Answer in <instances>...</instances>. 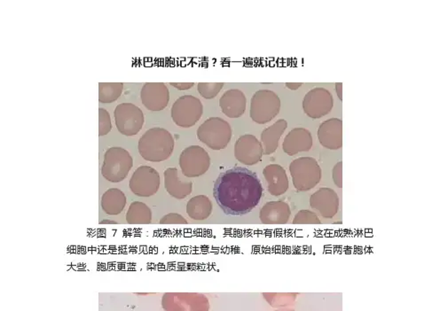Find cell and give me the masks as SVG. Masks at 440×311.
Instances as JSON below:
<instances>
[{"instance_id":"cell-8","label":"cell","mask_w":440,"mask_h":311,"mask_svg":"<svg viewBox=\"0 0 440 311\" xmlns=\"http://www.w3.org/2000/svg\"><path fill=\"white\" fill-rule=\"evenodd\" d=\"M210 166V157L205 148L191 146L182 151L180 167L186 178H198L205 175Z\"/></svg>"},{"instance_id":"cell-34","label":"cell","mask_w":440,"mask_h":311,"mask_svg":"<svg viewBox=\"0 0 440 311\" xmlns=\"http://www.w3.org/2000/svg\"><path fill=\"white\" fill-rule=\"evenodd\" d=\"M117 224V222L111 221V220H103L101 222V224Z\"/></svg>"},{"instance_id":"cell-9","label":"cell","mask_w":440,"mask_h":311,"mask_svg":"<svg viewBox=\"0 0 440 311\" xmlns=\"http://www.w3.org/2000/svg\"><path fill=\"white\" fill-rule=\"evenodd\" d=\"M114 120L118 131L131 137L141 130L144 124V114L134 104L122 103L114 109Z\"/></svg>"},{"instance_id":"cell-25","label":"cell","mask_w":440,"mask_h":311,"mask_svg":"<svg viewBox=\"0 0 440 311\" xmlns=\"http://www.w3.org/2000/svg\"><path fill=\"white\" fill-rule=\"evenodd\" d=\"M124 84L100 83L99 101L102 103H112L117 101L123 92Z\"/></svg>"},{"instance_id":"cell-12","label":"cell","mask_w":440,"mask_h":311,"mask_svg":"<svg viewBox=\"0 0 440 311\" xmlns=\"http://www.w3.org/2000/svg\"><path fill=\"white\" fill-rule=\"evenodd\" d=\"M262 144L255 136L245 134L237 139L235 146V158L245 165L252 166L262 160Z\"/></svg>"},{"instance_id":"cell-16","label":"cell","mask_w":440,"mask_h":311,"mask_svg":"<svg viewBox=\"0 0 440 311\" xmlns=\"http://www.w3.org/2000/svg\"><path fill=\"white\" fill-rule=\"evenodd\" d=\"M312 134L304 128L293 129L286 136L282 149L289 156H295L300 152H308L313 146Z\"/></svg>"},{"instance_id":"cell-29","label":"cell","mask_w":440,"mask_h":311,"mask_svg":"<svg viewBox=\"0 0 440 311\" xmlns=\"http://www.w3.org/2000/svg\"><path fill=\"white\" fill-rule=\"evenodd\" d=\"M112 129L109 113L104 109H99V136H105Z\"/></svg>"},{"instance_id":"cell-32","label":"cell","mask_w":440,"mask_h":311,"mask_svg":"<svg viewBox=\"0 0 440 311\" xmlns=\"http://www.w3.org/2000/svg\"><path fill=\"white\" fill-rule=\"evenodd\" d=\"M171 84L173 85V87H176L178 90L181 91L188 90V89L192 88L195 85L194 83H171Z\"/></svg>"},{"instance_id":"cell-1","label":"cell","mask_w":440,"mask_h":311,"mask_svg":"<svg viewBox=\"0 0 440 311\" xmlns=\"http://www.w3.org/2000/svg\"><path fill=\"white\" fill-rule=\"evenodd\" d=\"M213 195L225 214L242 217L259 205L264 189L257 173L247 168L234 167L218 177Z\"/></svg>"},{"instance_id":"cell-2","label":"cell","mask_w":440,"mask_h":311,"mask_svg":"<svg viewBox=\"0 0 440 311\" xmlns=\"http://www.w3.org/2000/svg\"><path fill=\"white\" fill-rule=\"evenodd\" d=\"M174 144L171 132L163 128H153L139 138V153L148 162L161 163L173 155Z\"/></svg>"},{"instance_id":"cell-27","label":"cell","mask_w":440,"mask_h":311,"mask_svg":"<svg viewBox=\"0 0 440 311\" xmlns=\"http://www.w3.org/2000/svg\"><path fill=\"white\" fill-rule=\"evenodd\" d=\"M223 87V83H199L198 85L199 94L207 99L215 98Z\"/></svg>"},{"instance_id":"cell-23","label":"cell","mask_w":440,"mask_h":311,"mask_svg":"<svg viewBox=\"0 0 440 311\" xmlns=\"http://www.w3.org/2000/svg\"><path fill=\"white\" fill-rule=\"evenodd\" d=\"M213 202L208 196L198 195L189 200L187 214L193 220H206L213 213Z\"/></svg>"},{"instance_id":"cell-6","label":"cell","mask_w":440,"mask_h":311,"mask_svg":"<svg viewBox=\"0 0 440 311\" xmlns=\"http://www.w3.org/2000/svg\"><path fill=\"white\" fill-rule=\"evenodd\" d=\"M280 109L281 99L275 92L260 90L252 96L250 117L257 124H267L278 116Z\"/></svg>"},{"instance_id":"cell-15","label":"cell","mask_w":440,"mask_h":311,"mask_svg":"<svg viewBox=\"0 0 440 311\" xmlns=\"http://www.w3.org/2000/svg\"><path fill=\"white\" fill-rule=\"evenodd\" d=\"M318 138L321 145L328 149L338 150L343 146V121L338 118H331L320 125Z\"/></svg>"},{"instance_id":"cell-18","label":"cell","mask_w":440,"mask_h":311,"mask_svg":"<svg viewBox=\"0 0 440 311\" xmlns=\"http://www.w3.org/2000/svg\"><path fill=\"white\" fill-rule=\"evenodd\" d=\"M263 174L270 195L281 196L288 191L289 178L284 168L278 164H270L264 168Z\"/></svg>"},{"instance_id":"cell-21","label":"cell","mask_w":440,"mask_h":311,"mask_svg":"<svg viewBox=\"0 0 440 311\" xmlns=\"http://www.w3.org/2000/svg\"><path fill=\"white\" fill-rule=\"evenodd\" d=\"M287 127V121L280 119L263 131L261 134V144L263 146L264 155L269 156L277 151L279 141Z\"/></svg>"},{"instance_id":"cell-28","label":"cell","mask_w":440,"mask_h":311,"mask_svg":"<svg viewBox=\"0 0 440 311\" xmlns=\"http://www.w3.org/2000/svg\"><path fill=\"white\" fill-rule=\"evenodd\" d=\"M293 224H321L319 217L317 214L310 210H300L298 214H296L294 219L292 222Z\"/></svg>"},{"instance_id":"cell-17","label":"cell","mask_w":440,"mask_h":311,"mask_svg":"<svg viewBox=\"0 0 440 311\" xmlns=\"http://www.w3.org/2000/svg\"><path fill=\"white\" fill-rule=\"evenodd\" d=\"M177 168H168L164 171V187L168 194L178 200H183L192 194L193 182L182 180Z\"/></svg>"},{"instance_id":"cell-13","label":"cell","mask_w":440,"mask_h":311,"mask_svg":"<svg viewBox=\"0 0 440 311\" xmlns=\"http://www.w3.org/2000/svg\"><path fill=\"white\" fill-rule=\"evenodd\" d=\"M141 99L149 110L162 111L170 101L169 89L163 83H146L141 89Z\"/></svg>"},{"instance_id":"cell-24","label":"cell","mask_w":440,"mask_h":311,"mask_svg":"<svg viewBox=\"0 0 440 311\" xmlns=\"http://www.w3.org/2000/svg\"><path fill=\"white\" fill-rule=\"evenodd\" d=\"M127 221L130 224H149L152 221V211L145 203L132 202L127 213Z\"/></svg>"},{"instance_id":"cell-33","label":"cell","mask_w":440,"mask_h":311,"mask_svg":"<svg viewBox=\"0 0 440 311\" xmlns=\"http://www.w3.org/2000/svg\"><path fill=\"white\" fill-rule=\"evenodd\" d=\"M302 84H303L302 83H296V84L287 83L286 84V87L291 89V90H296V89L301 87Z\"/></svg>"},{"instance_id":"cell-5","label":"cell","mask_w":440,"mask_h":311,"mask_svg":"<svg viewBox=\"0 0 440 311\" xmlns=\"http://www.w3.org/2000/svg\"><path fill=\"white\" fill-rule=\"evenodd\" d=\"M132 166L134 159L127 150L111 148L105 153L102 174L105 180L112 183H119L127 178Z\"/></svg>"},{"instance_id":"cell-35","label":"cell","mask_w":440,"mask_h":311,"mask_svg":"<svg viewBox=\"0 0 440 311\" xmlns=\"http://www.w3.org/2000/svg\"><path fill=\"white\" fill-rule=\"evenodd\" d=\"M275 311H295V310H293L291 308H281V309H278Z\"/></svg>"},{"instance_id":"cell-10","label":"cell","mask_w":440,"mask_h":311,"mask_svg":"<svg viewBox=\"0 0 440 311\" xmlns=\"http://www.w3.org/2000/svg\"><path fill=\"white\" fill-rule=\"evenodd\" d=\"M129 187L139 197L155 195L160 187L159 171L149 166L139 167L132 174Z\"/></svg>"},{"instance_id":"cell-26","label":"cell","mask_w":440,"mask_h":311,"mask_svg":"<svg viewBox=\"0 0 440 311\" xmlns=\"http://www.w3.org/2000/svg\"><path fill=\"white\" fill-rule=\"evenodd\" d=\"M264 298L274 308H287L294 305L298 294H263Z\"/></svg>"},{"instance_id":"cell-11","label":"cell","mask_w":440,"mask_h":311,"mask_svg":"<svg viewBox=\"0 0 440 311\" xmlns=\"http://www.w3.org/2000/svg\"><path fill=\"white\" fill-rule=\"evenodd\" d=\"M333 96L327 89L317 87L305 96L303 109L305 113L313 119L326 116L333 109Z\"/></svg>"},{"instance_id":"cell-30","label":"cell","mask_w":440,"mask_h":311,"mask_svg":"<svg viewBox=\"0 0 440 311\" xmlns=\"http://www.w3.org/2000/svg\"><path fill=\"white\" fill-rule=\"evenodd\" d=\"M161 224H187L188 221L180 214L171 213L160 219Z\"/></svg>"},{"instance_id":"cell-20","label":"cell","mask_w":440,"mask_h":311,"mask_svg":"<svg viewBox=\"0 0 440 311\" xmlns=\"http://www.w3.org/2000/svg\"><path fill=\"white\" fill-rule=\"evenodd\" d=\"M220 106L222 112L227 117H241L246 109L245 95L238 89H231L222 95L220 99Z\"/></svg>"},{"instance_id":"cell-19","label":"cell","mask_w":440,"mask_h":311,"mask_svg":"<svg viewBox=\"0 0 440 311\" xmlns=\"http://www.w3.org/2000/svg\"><path fill=\"white\" fill-rule=\"evenodd\" d=\"M291 216V207L281 201L267 202L259 213L260 221L264 224H285Z\"/></svg>"},{"instance_id":"cell-14","label":"cell","mask_w":440,"mask_h":311,"mask_svg":"<svg viewBox=\"0 0 440 311\" xmlns=\"http://www.w3.org/2000/svg\"><path fill=\"white\" fill-rule=\"evenodd\" d=\"M310 205L323 217L332 218L339 209L338 196L331 188H321L311 196Z\"/></svg>"},{"instance_id":"cell-22","label":"cell","mask_w":440,"mask_h":311,"mask_svg":"<svg viewBox=\"0 0 440 311\" xmlns=\"http://www.w3.org/2000/svg\"><path fill=\"white\" fill-rule=\"evenodd\" d=\"M101 205L107 214L117 216L127 206V196L119 189L110 188L102 195Z\"/></svg>"},{"instance_id":"cell-3","label":"cell","mask_w":440,"mask_h":311,"mask_svg":"<svg viewBox=\"0 0 440 311\" xmlns=\"http://www.w3.org/2000/svg\"><path fill=\"white\" fill-rule=\"evenodd\" d=\"M293 185L296 190L306 192L316 187L321 180V169L312 157H300L289 165Z\"/></svg>"},{"instance_id":"cell-7","label":"cell","mask_w":440,"mask_h":311,"mask_svg":"<svg viewBox=\"0 0 440 311\" xmlns=\"http://www.w3.org/2000/svg\"><path fill=\"white\" fill-rule=\"evenodd\" d=\"M203 107L199 99L192 95L181 96L171 107V118L178 126H194L201 119Z\"/></svg>"},{"instance_id":"cell-4","label":"cell","mask_w":440,"mask_h":311,"mask_svg":"<svg viewBox=\"0 0 440 311\" xmlns=\"http://www.w3.org/2000/svg\"><path fill=\"white\" fill-rule=\"evenodd\" d=\"M198 138L210 149L219 151L227 148L232 138V128L220 117H210L198 130Z\"/></svg>"},{"instance_id":"cell-31","label":"cell","mask_w":440,"mask_h":311,"mask_svg":"<svg viewBox=\"0 0 440 311\" xmlns=\"http://www.w3.org/2000/svg\"><path fill=\"white\" fill-rule=\"evenodd\" d=\"M342 168L343 163L339 162L338 164H336L334 169H333V180H334L336 187L339 188L343 187Z\"/></svg>"}]
</instances>
